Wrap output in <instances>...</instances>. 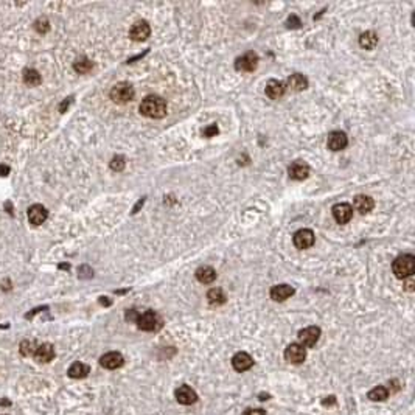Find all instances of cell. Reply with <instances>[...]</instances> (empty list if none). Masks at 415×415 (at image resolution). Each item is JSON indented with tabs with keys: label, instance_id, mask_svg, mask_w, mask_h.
Masks as SVG:
<instances>
[{
	"label": "cell",
	"instance_id": "obj_27",
	"mask_svg": "<svg viewBox=\"0 0 415 415\" xmlns=\"http://www.w3.org/2000/svg\"><path fill=\"white\" fill-rule=\"evenodd\" d=\"M24 83L32 87L39 86L41 84V75L34 68H27V70H24Z\"/></svg>",
	"mask_w": 415,
	"mask_h": 415
},
{
	"label": "cell",
	"instance_id": "obj_11",
	"mask_svg": "<svg viewBox=\"0 0 415 415\" xmlns=\"http://www.w3.org/2000/svg\"><path fill=\"white\" fill-rule=\"evenodd\" d=\"M100 364H101V367H104L107 370H115V369H120L125 364V358H123V354L118 351H109L100 358Z\"/></svg>",
	"mask_w": 415,
	"mask_h": 415
},
{
	"label": "cell",
	"instance_id": "obj_30",
	"mask_svg": "<svg viewBox=\"0 0 415 415\" xmlns=\"http://www.w3.org/2000/svg\"><path fill=\"white\" fill-rule=\"evenodd\" d=\"M34 30L37 33H47L48 30H50V22L47 21L45 17H41V19H37V21L34 22Z\"/></svg>",
	"mask_w": 415,
	"mask_h": 415
},
{
	"label": "cell",
	"instance_id": "obj_9",
	"mask_svg": "<svg viewBox=\"0 0 415 415\" xmlns=\"http://www.w3.org/2000/svg\"><path fill=\"white\" fill-rule=\"evenodd\" d=\"M285 359L291 362V364H295V365H299L302 364L305 359H306V350L305 347H302L300 344H291L286 347L285 350Z\"/></svg>",
	"mask_w": 415,
	"mask_h": 415
},
{
	"label": "cell",
	"instance_id": "obj_37",
	"mask_svg": "<svg viewBox=\"0 0 415 415\" xmlns=\"http://www.w3.org/2000/svg\"><path fill=\"white\" fill-rule=\"evenodd\" d=\"M72 100H73V98H72V96H68V98H65V101H64V103H61V106H59V111H61V112L64 114V112L67 111V107H68V104H70V103H72Z\"/></svg>",
	"mask_w": 415,
	"mask_h": 415
},
{
	"label": "cell",
	"instance_id": "obj_22",
	"mask_svg": "<svg viewBox=\"0 0 415 415\" xmlns=\"http://www.w3.org/2000/svg\"><path fill=\"white\" fill-rule=\"evenodd\" d=\"M285 91H286L285 84L277 80H271L268 84H266V95L272 98V100H280V98L285 95Z\"/></svg>",
	"mask_w": 415,
	"mask_h": 415
},
{
	"label": "cell",
	"instance_id": "obj_10",
	"mask_svg": "<svg viewBox=\"0 0 415 415\" xmlns=\"http://www.w3.org/2000/svg\"><path fill=\"white\" fill-rule=\"evenodd\" d=\"M333 218L339 224H347L353 218V207L347 202H339L333 207Z\"/></svg>",
	"mask_w": 415,
	"mask_h": 415
},
{
	"label": "cell",
	"instance_id": "obj_4",
	"mask_svg": "<svg viewBox=\"0 0 415 415\" xmlns=\"http://www.w3.org/2000/svg\"><path fill=\"white\" fill-rule=\"evenodd\" d=\"M135 323L143 331H156L162 327V319L154 311H145L143 314H138Z\"/></svg>",
	"mask_w": 415,
	"mask_h": 415
},
{
	"label": "cell",
	"instance_id": "obj_12",
	"mask_svg": "<svg viewBox=\"0 0 415 415\" xmlns=\"http://www.w3.org/2000/svg\"><path fill=\"white\" fill-rule=\"evenodd\" d=\"M151 34V28H150V24H148L146 21H137L132 27H131V32H129V36L132 41H137V42H142L145 41V39H148Z\"/></svg>",
	"mask_w": 415,
	"mask_h": 415
},
{
	"label": "cell",
	"instance_id": "obj_35",
	"mask_svg": "<svg viewBox=\"0 0 415 415\" xmlns=\"http://www.w3.org/2000/svg\"><path fill=\"white\" fill-rule=\"evenodd\" d=\"M291 24H294V25H292V28H299V27L302 25V24H300V21H299V17H297V16H294V14L288 19V27H291Z\"/></svg>",
	"mask_w": 415,
	"mask_h": 415
},
{
	"label": "cell",
	"instance_id": "obj_2",
	"mask_svg": "<svg viewBox=\"0 0 415 415\" xmlns=\"http://www.w3.org/2000/svg\"><path fill=\"white\" fill-rule=\"evenodd\" d=\"M392 271L397 279H408V277H412V274L415 271V256L411 254H404V255L397 256L392 264Z\"/></svg>",
	"mask_w": 415,
	"mask_h": 415
},
{
	"label": "cell",
	"instance_id": "obj_42",
	"mask_svg": "<svg viewBox=\"0 0 415 415\" xmlns=\"http://www.w3.org/2000/svg\"><path fill=\"white\" fill-rule=\"evenodd\" d=\"M100 302H101L103 305H109V303H111L109 300H104V297H101V299H100Z\"/></svg>",
	"mask_w": 415,
	"mask_h": 415
},
{
	"label": "cell",
	"instance_id": "obj_3",
	"mask_svg": "<svg viewBox=\"0 0 415 415\" xmlns=\"http://www.w3.org/2000/svg\"><path fill=\"white\" fill-rule=\"evenodd\" d=\"M111 100L114 103H118V104H125L128 101H131L135 92H134V89L129 83H117L112 89H111Z\"/></svg>",
	"mask_w": 415,
	"mask_h": 415
},
{
	"label": "cell",
	"instance_id": "obj_38",
	"mask_svg": "<svg viewBox=\"0 0 415 415\" xmlns=\"http://www.w3.org/2000/svg\"><path fill=\"white\" fill-rule=\"evenodd\" d=\"M404 289H406V291H414V277H408V282L404 283Z\"/></svg>",
	"mask_w": 415,
	"mask_h": 415
},
{
	"label": "cell",
	"instance_id": "obj_19",
	"mask_svg": "<svg viewBox=\"0 0 415 415\" xmlns=\"http://www.w3.org/2000/svg\"><path fill=\"white\" fill-rule=\"evenodd\" d=\"M373 205H375L373 199H372L370 196H365V194H358V196L353 199V207H354V209H356L359 213H362V215L369 213V212L373 209Z\"/></svg>",
	"mask_w": 415,
	"mask_h": 415
},
{
	"label": "cell",
	"instance_id": "obj_5",
	"mask_svg": "<svg viewBox=\"0 0 415 415\" xmlns=\"http://www.w3.org/2000/svg\"><path fill=\"white\" fill-rule=\"evenodd\" d=\"M258 65V55L255 52H248L235 61V68L238 72H254Z\"/></svg>",
	"mask_w": 415,
	"mask_h": 415
},
{
	"label": "cell",
	"instance_id": "obj_29",
	"mask_svg": "<svg viewBox=\"0 0 415 415\" xmlns=\"http://www.w3.org/2000/svg\"><path fill=\"white\" fill-rule=\"evenodd\" d=\"M73 68L78 72V73H89L94 68V63L91 61V59H87V58H80L78 61L73 64Z\"/></svg>",
	"mask_w": 415,
	"mask_h": 415
},
{
	"label": "cell",
	"instance_id": "obj_6",
	"mask_svg": "<svg viewBox=\"0 0 415 415\" xmlns=\"http://www.w3.org/2000/svg\"><path fill=\"white\" fill-rule=\"evenodd\" d=\"M319 338H320V328L314 327V325L299 331V341L302 347H314L319 342Z\"/></svg>",
	"mask_w": 415,
	"mask_h": 415
},
{
	"label": "cell",
	"instance_id": "obj_14",
	"mask_svg": "<svg viewBox=\"0 0 415 415\" xmlns=\"http://www.w3.org/2000/svg\"><path fill=\"white\" fill-rule=\"evenodd\" d=\"M252 365H254V358L246 351H238L232 358V367L236 372H248L249 369H252Z\"/></svg>",
	"mask_w": 415,
	"mask_h": 415
},
{
	"label": "cell",
	"instance_id": "obj_33",
	"mask_svg": "<svg viewBox=\"0 0 415 415\" xmlns=\"http://www.w3.org/2000/svg\"><path fill=\"white\" fill-rule=\"evenodd\" d=\"M94 275L92 269L89 268V266H81L80 268V277L81 279H91V277Z\"/></svg>",
	"mask_w": 415,
	"mask_h": 415
},
{
	"label": "cell",
	"instance_id": "obj_8",
	"mask_svg": "<svg viewBox=\"0 0 415 415\" xmlns=\"http://www.w3.org/2000/svg\"><path fill=\"white\" fill-rule=\"evenodd\" d=\"M314 240H316V236H314V232L310 230V229H300L294 233V246L297 249L303 251V249H308L311 248V246L314 244Z\"/></svg>",
	"mask_w": 415,
	"mask_h": 415
},
{
	"label": "cell",
	"instance_id": "obj_15",
	"mask_svg": "<svg viewBox=\"0 0 415 415\" xmlns=\"http://www.w3.org/2000/svg\"><path fill=\"white\" fill-rule=\"evenodd\" d=\"M33 358L36 362L39 364H47V362H50L53 361L55 358V347L52 344H41V345H37V349L33 354Z\"/></svg>",
	"mask_w": 415,
	"mask_h": 415
},
{
	"label": "cell",
	"instance_id": "obj_36",
	"mask_svg": "<svg viewBox=\"0 0 415 415\" xmlns=\"http://www.w3.org/2000/svg\"><path fill=\"white\" fill-rule=\"evenodd\" d=\"M137 318H138V314H137V311L135 310H129L126 313V320H129V322H135L137 320Z\"/></svg>",
	"mask_w": 415,
	"mask_h": 415
},
{
	"label": "cell",
	"instance_id": "obj_7",
	"mask_svg": "<svg viewBox=\"0 0 415 415\" xmlns=\"http://www.w3.org/2000/svg\"><path fill=\"white\" fill-rule=\"evenodd\" d=\"M174 397H176L177 403L184 404V406H192V404H194L197 401L196 390L193 387H190V386H187V384H184V386H179V387L176 389Z\"/></svg>",
	"mask_w": 415,
	"mask_h": 415
},
{
	"label": "cell",
	"instance_id": "obj_26",
	"mask_svg": "<svg viewBox=\"0 0 415 415\" xmlns=\"http://www.w3.org/2000/svg\"><path fill=\"white\" fill-rule=\"evenodd\" d=\"M367 398L370 401H386L389 398V390L384 387V386H377V387H373L372 390H369L367 393Z\"/></svg>",
	"mask_w": 415,
	"mask_h": 415
},
{
	"label": "cell",
	"instance_id": "obj_13",
	"mask_svg": "<svg viewBox=\"0 0 415 415\" xmlns=\"http://www.w3.org/2000/svg\"><path fill=\"white\" fill-rule=\"evenodd\" d=\"M327 145H328V148H330L331 151H342L349 145V137H347V134L342 132V131H333L328 135Z\"/></svg>",
	"mask_w": 415,
	"mask_h": 415
},
{
	"label": "cell",
	"instance_id": "obj_40",
	"mask_svg": "<svg viewBox=\"0 0 415 415\" xmlns=\"http://www.w3.org/2000/svg\"><path fill=\"white\" fill-rule=\"evenodd\" d=\"M5 209L8 210L9 215H13V205H11V202H6V204H5Z\"/></svg>",
	"mask_w": 415,
	"mask_h": 415
},
{
	"label": "cell",
	"instance_id": "obj_41",
	"mask_svg": "<svg viewBox=\"0 0 415 415\" xmlns=\"http://www.w3.org/2000/svg\"><path fill=\"white\" fill-rule=\"evenodd\" d=\"M0 406H11V403H9L6 398H2L0 400Z\"/></svg>",
	"mask_w": 415,
	"mask_h": 415
},
{
	"label": "cell",
	"instance_id": "obj_25",
	"mask_svg": "<svg viewBox=\"0 0 415 415\" xmlns=\"http://www.w3.org/2000/svg\"><path fill=\"white\" fill-rule=\"evenodd\" d=\"M207 300H209V303L213 305V306H220V305L225 303L227 297H225V294L221 288H213L207 292Z\"/></svg>",
	"mask_w": 415,
	"mask_h": 415
},
{
	"label": "cell",
	"instance_id": "obj_31",
	"mask_svg": "<svg viewBox=\"0 0 415 415\" xmlns=\"http://www.w3.org/2000/svg\"><path fill=\"white\" fill-rule=\"evenodd\" d=\"M125 166H126V162H125L123 156H115L114 159L111 160V168H112L114 171H123Z\"/></svg>",
	"mask_w": 415,
	"mask_h": 415
},
{
	"label": "cell",
	"instance_id": "obj_28",
	"mask_svg": "<svg viewBox=\"0 0 415 415\" xmlns=\"http://www.w3.org/2000/svg\"><path fill=\"white\" fill-rule=\"evenodd\" d=\"M37 349V342L33 341V339H25L21 342V347H19V350H21V354L22 356H33L34 351Z\"/></svg>",
	"mask_w": 415,
	"mask_h": 415
},
{
	"label": "cell",
	"instance_id": "obj_17",
	"mask_svg": "<svg viewBox=\"0 0 415 415\" xmlns=\"http://www.w3.org/2000/svg\"><path fill=\"white\" fill-rule=\"evenodd\" d=\"M47 218H48V212L44 205L34 204L28 209V221L33 225H41Z\"/></svg>",
	"mask_w": 415,
	"mask_h": 415
},
{
	"label": "cell",
	"instance_id": "obj_24",
	"mask_svg": "<svg viewBox=\"0 0 415 415\" xmlns=\"http://www.w3.org/2000/svg\"><path fill=\"white\" fill-rule=\"evenodd\" d=\"M288 86L292 89V91L300 92L308 87V80H306V76H303L300 73H294L288 78Z\"/></svg>",
	"mask_w": 415,
	"mask_h": 415
},
{
	"label": "cell",
	"instance_id": "obj_18",
	"mask_svg": "<svg viewBox=\"0 0 415 415\" xmlns=\"http://www.w3.org/2000/svg\"><path fill=\"white\" fill-rule=\"evenodd\" d=\"M294 294V288L289 285H275L271 289V299L274 302H285L286 299H289Z\"/></svg>",
	"mask_w": 415,
	"mask_h": 415
},
{
	"label": "cell",
	"instance_id": "obj_23",
	"mask_svg": "<svg viewBox=\"0 0 415 415\" xmlns=\"http://www.w3.org/2000/svg\"><path fill=\"white\" fill-rule=\"evenodd\" d=\"M359 45L365 50H373L378 45V34L375 32H365L359 36Z\"/></svg>",
	"mask_w": 415,
	"mask_h": 415
},
{
	"label": "cell",
	"instance_id": "obj_1",
	"mask_svg": "<svg viewBox=\"0 0 415 415\" xmlns=\"http://www.w3.org/2000/svg\"><path fill=\"white\" fill-rule=\"evenodd\" d=\"M138 111L148 118H163L166 115V101L159 95H150L140 103Z\"/></svg>",
	"mask_w": 415,
	"mask_h": 415
},
{
	"label": "cell",
	"instance_id": "obj_21",
	"mask_svg": "<svg viewBox=\"0 0 415 415\" xmlns=\"http://www.w3.org/2000/svg\"><path fill=\"white\" fill-rule=\"evenodd\" d=\"M196 279L204 285H210L216 280V271L212 266H201L196 269Z\"/></svg>",
	"mask_w": 415,
	"mask_h": 415
},
{
	"label": "cell",
	"instance_id": "obj_32",
	"mask_svg": "<svg viewBox=\"0 0 415 415\" xmlns=\"http://www.w3.org/2000/svg\"><path fill=\"white\" fill-rule=\"evenodd\" d=\"M220 132V129H218V126L216 125H210V126H207L205 129L202 131V135H205V137H213V135H216Z\"/></svg>",
	"mask_w": 415,
	"mask_h": 415
},
{
	"label": "cell",
	"instance_id": "obj_34",
	"mask_svg": "<svg viewBox=\"0 0 415 415\" xmlns=\"http://www.w3.org/2000/svg\"><path fill=\"white\" fill-rule=\"evenodd\" d=\"M243 415H266V411L260 408H249L243 412Z\"/></svg>",
	"mask_w": 415,
	"mask_h": 415
},
{
	"label": "cell",
	"instance_id": "obj_39",
	"mask_svg": "<svg viewBox=\"0 0 415 415\" xmlns=\"http://www.w3.org/2000/svg\"><path fill=\"white\" fill-rule=\"evenodd\" d=\"M8 174H9V166L0 165V176H8Z\"/></svg>",
	"mask_w": 415,
	"mask_h": 415
},
{
	"label": "cell",
	"instance_id": "obj_16",
	"mask_svg": "<svg viewBox=\"0 0 415 415\" xmlns=\"http://www.w3.org/2000/svg\"><path fill=\"white\" fill-rule=\"evenodd\" d=\"M288 174L294 181H303L310 174V166H308V163H305L302 160H295L289 165Z\"/></svg>",
	"mask_w": 415,
	"mask_h": 415
},
{
	"label": "cell",
	"instance_id": "obj_20",
	"mask_svg": "<svg viewBox=\"0 0 415 415\" xmlns=\"http://www.w3.org/2000/svg\"><path fill=\"white\" fill-rule=\"evenodd\" d=\"M89 372H91V367H89L87 364L84 362H80V361H76L73 362L70 367H68L67 370V375L70 378H75V380H81V378H86Z\"/></svg>",
	"mask_w": 415,
	"mask_h": 415
}]
</instances>
